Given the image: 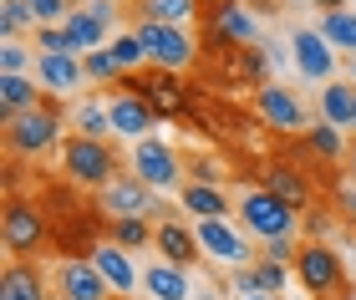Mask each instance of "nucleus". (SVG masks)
Masks as SVG:
<instances>
[{
  "instance_id": "37998d69",
  "label": "nucleus",
  "mask_w": 356,
  "mask_h": 300,
  "mask_svg": "<svg viewBox=\"0 0 356 300\" xmlns=\"http://www.w3.org/2000/svg\"><path fill=\"white\" fill-rule=\"evenodd\" d=\"M351 82H356V56H351Z\"/></svg>"
},
{
  "instance_id": "c9c22d12",
  "label": "nucleus",
  "mask_w": 356,
  "mask_h": 300,
  "mask_svg": "<svg viewBox=\"0 0 356 300\" xmlns=\"http://www.w3.org/2000/svg\"><path fill=\"white\" fill-rule=\"evenodd\" d=\"M82 10L92 15V21H102V26L112 31V21H118V10H122V6H112V0H87V6H82Z\"/></svg>"
},
{
  "instance_id": "cd10ccee",
  "label": "nucleus",
  "mask_w": 356,
  "mask_h": 300,
  "mask_svg": "<svg viewBox=\"0 0 356 300\" xmlns=\"http://www.w3.org/2000/svg\"><path fill=\"white\" fill-rule=\"evenodd\" d=\"M107 51H112V61H118V72H138L143 61H148V46L138 41V31H122V36H112Z\"/></svg>"
},
{
  "instance_id": "a19ab883",
  "label": "nucleus",
  "mask_w": 356,
  "mask_h": 300,
  "mask_svg": "<svg viewBox=\"0 0 356 300\" xmlns=\"http://www.w3.org/2000/svg\"><path fill=\"white\" fill-rule=\"evenodd\" d=\"M219 6H234V0H199V10L209 15V10H219Z\"/></svg>"
},
{
  "instance_id": "4c0bfd02",
  "label": "nucleus",
  "mask_w": 356,
  "mask_h": 300,
  "mask_svg": "<svg viewBox=\"0 0 356 300\" xmlns=\"http://www.w3.org/2000/svg\"><path fill=\"white\" fill-rule=\"evenodd\" d=\"M336 203H341V209H346V219H351V224H356V183L346 188V194L341 199H336Z\"/></svg>"
},
{
  "instance_id": "f3484780",
  "label": "nucleus",
  "mask_w": 356,
  "mask_h": 300,
  "mask_svg": "<svg viewBox=\"0 0 356 300\" xmlns=\"http://www.w3.org/2000/svg\"><path fill=\"white\" fill-rule=\"evenodd\" d=\"M36 82L51 97H72L87 82V67H82V56H36Z\"/></svg>"
},
{
  "instance_id": "dca6fc26",
  "label": "nucleus",
  "mask_w": 356,
  "mask_h": 300,
  "mask_svg": "<svg viewBox=\"0 0 356 300\" xmlns=\"http://www.w3.org/2000/svg\"><path fill=\"white\" fill-rule=\"evenodd\" d=\"M107 112H112V133H122V138H148V128L158 122V112L148 102L133 97V92H118V87L107 97Z\"/></svg>"
},
{
  "instance_id": "412c9836",
  "label": "nucleus",
  "mask_w": 356,
  "mask_h": 300,
  "mask_svg": "<svg viewBox=\"0 0 356 300\" xmlns=\"http://www.w3.org/2000/svg\"><path fill=\"white\" fill-rule=\"evenodd\" d=\"M46 92L36 87V76H0V107H6V117H21L31 107H41Z\"/></svg>"
},
{
  "instance_id": "7c9ffc66",
  "label": "nucleus",
  "mask_w": 356,
  "mask_h": 300,
  "mask_svg": "<svg viewBox=\"0 0 356 300\" xmlns=\"http://www.w3.org/2000/svg\"><path fill=\"white\" fill-rule=\"evenodd\" d=\"M26 10H31L36 26H67V15L76 6H72V0H26Z\"/></svg>"
},
{
  "instance_id": "6ab92c4d",
  "label": "nucleus",
  "mask_w": 356,
  "mask_h": 300,
  "mask_svg": "<svg viewBox=\"0 0 356 300\" xmlns=\"http://www.w3.org/2000/svg\"><path fill=\"white\" fill-rule=\"evenodd\" d=\"M321 117L331 128H356V82H326L321 87Z\"/></svg>"
},
{
  "instance_id": "f704fd0d",
  "label": "nucleus",
  "mask_w": 356,
  "mask_h": 300,
  "mask_svg": "<svg viewBox=\"0 0 356 300\" xmlns=\"http://www.w3.org/2000/svg\"><path fill=\"white\" fill-rule=\"evenodd\" d=\"M26 21H31V10H26V0H6L0 6V31H6V41H15L26 31Z\"/></svg>"
},
{
  "instance_id": "c756f323",
  "label": "nucleus",
  "mask_w": 356,
  "mask_h": 300,
  "mask_svg": "<svg viewBox=\"0 0 356 300\" xmlns=\"http://www.w3.org/2000/svg\"><path fill=\"white\" fill-rule=\"evenodd\" d=\"M193 10H199V0H143V21H168V26H178V21H188Z\"/></svg>"
},
{
  "instance_id": "7ed1b4c3",
  "label": "nucleus",
  "mask_w": 356,
  "mask_h": 300,
  "mask_svg": "<svg viewBox=\"0 0 356 300\" xmlns=\"http://www.w3.org/2000/svg\"><path fill=\"white\" fill-rule=\"evenodd\" d=\"M6 158H41L61 143V102L56 97H41V107H31L21 117H6Z\"/></svg>"
},
{
  "instance_id": "f03ea898",
  "label": "nucleus",
  "mask_w": 356,
  "mask_h": 300,
  "mask_svg": "<svg viewBox=\"0 0 356 300\" xmlns=\"http://www.w3.org/2000/svg\"><path fill=\"white\" fill-rule=\"evenodd\" d=\"M127 173V158L118 153V143L112 138H82V133H72L67 143H61V178L76 183V188H102L112 178H122Z\"/></svg>"
},
{
  "instance_id": "aec40b11",
  "label": "nucleus",
  "mask_w": 356,
  "mask_h": 300,
  "mask_svg": "<svg viewBox=\"0 0 356 300\" xmlns=\"http://www.w3.org/2000/svg\"><path fill=\"white\" fill-rule=\"evenodd\" d=\"M92 265L102 270V280H107L112 290H133V285H138V270H133V260H127L122 244H97Z\"/></svg>"
},
{
  "instance_id": "a878e982",
  "label": "nucleus",
  "mask_w": 356,
  "mask_h": 300,
  "mask_svg": "<svg viewBox=\"0 0 356 300\" xmlns=\"http://www.w3.org/2000/svg\"><path fill=\"white\" fill-rule=\"evenodd\" d=\"M209 21H214L219 36H229L234 46H254V21L239 6H219V10H209Z\"/></svg>"
},
{
  "instance_id": "393cba45",
  "label": "nucleus",
  "mask_w": 356,
  "mask_h": 300,
  "mask_svg": "<svg viewBox=\"0 0 356 300\" xmlns=\"http://www.w3.org/2000/svg\"><path fill=\"white\" fill-rule=\"evenodd\" d=\"M107 234H112V244H122V249H148L158 240V224L153 219H107Z\"/></svg>"
},
{
  "instance_id": "58836bf2",
  "label": "nucleus",
  "mask_w": 356,
  "mask_h": 300,
  "mask_svg": "<svg viewBox=\"0 0 356 300\" xmlns=\"http://www.w3.org/2000/svg\"><path fill=\"white\" fill-rule=\"evenodd\" d=\"M311 6H321V10L331 15V10H346V0H311Z\"/></svg>"
},
{
  "instance_id": "5701e85b",
  "label": "nucleus",
  "mask_w": 356,
  "mask_h": 300,
  "mask_svg": "<svg viewBox=\"0 0 356 300\" xmlns=\"http://www.w3.org/2000/svg\"><path fill=\"white\" fill-rule=\"evenodd\" d=\"M300 148L311 158H326V163H336V158H346V143H341V128H331L326 117H316L311 128L300 133Z\"/></svg>"
},
{
  "instance_id": "9d476101",
  "label": "nucleus",
  "mask_w": 356,
  "mask_h": 300,
  "mask_svg": "<svg viewBox=\"0 0 356 300\" xmlns=\"http://www.w3.org/2000/svg\"><path fill=\"white\" fill-rule=\"evenodd\" d=\"M254 112H260V122H270V128H280V133H305V107L290 87L265 82L254 92Z\"/></svg>"
},
{
  "instance_id": "4be33fe9",
  "label": "nucleus",
  "mask_w": 356,
  "mask_h": 300,
  "mask_svg": "<svg viewBox=\"0 0 356 300\" xmlns=\"http://www.w3.org/2000/svg\"><path fill=\"white\" fill-rule=\"evenodd\" d=\"M143 285L153 290V300H188V280H184V270L168 265V260H153L148 270H143Z\"/></svg>"
},
{
  "instance_id": "39448f33",
  "label": "nucleus",
  "mask_w": 356,
  "mask_h": 300,
  "mask_svg": "<svg viewBox=\"0 0 356 300\" xmlns=\"http://www.w3.org/2000/svg\"><path fill=\"white\" fill-rule=\"evenodd\" d=\"M239 224H245L250 234H260V240H296L300 229V214L285 209L280 199H270L265 188H250V194H239Z\"/></svg>"
},
{
  "instance_id": "20e7f679",
  "label": "nucleus",
  "mask_w": 356,
  "mask_h": 300,
  "mask_svg": "<svg viewBox=\"0 0 356 300\" xmlns=\"http://www.w3.org/2000/svg\"><path fill=\"white\" fill-rule=\"evenodd\" d=\"M296 280L311 300H351V280H346V265L331 244L321 240H305L300 255H296Z\"/></svg>"
},
{
  "instance_id": "a211bd4d",
  "label": "nucleus",
  "mask_w": 356,
  "mask_h": 300,
  "mask_svg": "<svg viewBox=\"0 0 356 300\" xmlns=\"http://www.w3.org/2000/svg\"><path fill=\"white\" fill-rule=\"evenodd\" d=\"M178 209L193 214V219H224L229 214V199H224V188H214V183H184L178 188Z\"/></svg>"
},
{
  "instance_id": "473e14b6",
  "label": "nucleus",
  "mask_w": 356,
  "mask_h": 300,
  "mask_svg": "<svg viewBox=\"0 0 356 300\" xmlns=\"http://www.w3.org/2000/svg\"><path fill=\"white\" fill-rule=\"evenodd\" d=\"M82 67H87V76H92V82H112V87H118V76H122L107 46H102V51H87V56H82Z\"/></svg>"
},
{
  "instance_id": "ddd939ff",
  "label": "nucleus",
  "mask_w": 356,
  "mask_h": 300,
  "mask_svg": "<svg viewBox=\"0 0 356 300\" xmlns=\"http://www.w3.org/2000/svg\"><path fill=\"white\" fill-rule=\"evenodd\" d=\"M290 46H296V67L305 82H336V46L321 31H296Z\"/></svg>"
},
{
  "instance_id": "6e6552de",
  "label": "nucleus",
  "mask_w": 356,
  "mask_h": 300,
  "mask_svg": "<svg viewBox=\"0 0 356 300\" xmlns=\"http://www.w3.org/2000/svg\"><path fill=\"white\" fill-rule=\"evenodd\" d=\"M97 209L107 219H153L158 214V194L138 178V173H122V178H112L102 188V203H97Z\"/></svg>"
},
{
  "instance_id": "0eeeda50",
  "label": "nucleus",
  "mask_w": 356,
  "mask_h": 300,
  "mask_svg": "<svg viewBox=\"0 0 356 300\" xmlns=\"http://www.w3.org/2000/svg\"><path fill=\"white\" fill-rule=\"evenodd\" d=\"M133 173L153 188V194H163V188H184V158H178L168 143H158V138H138Z\"/></svg>"
},
{
  "instance_id": "bb28decb",
  "label": "nucleus",
  "mask_w": 356,
  "mask_h": 300,
  "mask_svg": "<svg viewBox=\"0 0 356 300\" xmlns=\"http://www.w3.org/2000/svg\"><path fill=\"white\" fill-rule=\"evenodd\" d=\"M321 36L356 56V10H331V15H321Z\"/></svg>"
},
{
  "instance_id": "49530a36",
  "label": "nucleus",
  "mask_w": 356,
  "mask_h": 300,
  "mask_svg": "<svg viewBox=\"0 0 356 300\" xmlns=\"http://www.w3.org/2000/svg\"><path fill=\"white\" fill-rule=\"evenodd\" d=\"M351 10H356V0H351Z\"/></svg>"
},
{
  "instance_id": "2f4dec72",
  "label": "nucleus",
  "mask_w": 356,
  "mask_h": 300,
  "mask_svg": "<svg viewBox=\"0 0 356 300\" xmlns=\"http://www.w3.org/2000/svg\"><path fill=\"white\" fill-rule=\"evenodd\" d=\"M31 67H36V56H31L21 41H6V46H0V76H26Z\"/></svg>"
},
{
  "instance_id": "1a4fd4ad",
  "label": "nucleus",
  "mask_w": 356,
  "mask_h": 300,
  "mask_svg": "<svg viewBox=\"0 0 356 300\" xmlns=\"http://www.w3.org/2000/svg\"><path fill=\"white\" fill-rule=\"evenodd\" d=\"M193 234H199L204 255L219 260V265H229V270H245V265H254V255H260V249H250V240L229 224V219H199Z\"/></svg>"
},
{
  "instance_id": "72a5a7b5",
  "label": "nucleus",
  "mask_w": 356,
  "mask_h": 300,
  "mask_svg": "<svg viewBox=\"0 0 356 300\" xmlns=\"http://www.w3.org/2000/svg\"><path fill=\"white\" fill-rule=\"evenodd\" d=\"M254 280H260V295H280L285 290V265L254 255Z\"/></svg>"
},
{
  "instance_id": "f8f14e48",
  "label": "nucleus",
  "mask_w": 356,
  "mask_h": 300,
  "mask_svg": "<svg viewBox=\"0 0 356 300\" xmlns=\"http://www.w3.org/2000/svg\"><path fill=\"white\" fill-rule=\"evenodd\" d=\"M260 188L270 199H280L285 209H296V214L311 209V178H305L296 163H265L260 168Z\"/></svg>"
},
{
  "instance_id": "f257e3e1",
  "label": "nucleus",
  "mask_w": 356,
  "mask_h": 300,
  "mask_svg": "<svg viewBox=\"0 0 356 300\" xmlns=\"http://www.w3.org/2000/svg\"><path fill=\"white\" fill-rule=\"evenodd\" d=\"M0 240L10 260H41L51 255V214L41 199H21V188H6V214H0Z\"/></svg>"
},
{
  "instance_id": "2eb2a0df",
  "label": "nucleus",
  "mask_w": 356,
  "mask_h": 300,
  "mask_svg": "<svg viewBox=\"0 0 356 300\" xmlns=\"http://www.w3.org/2000/svg\"><path fill=\"white\" fill-rule=\"evenodd\" d=\"M0 300H51L41 260H6V270H0Z\"/></svg>"
},
{
  "instance_id": "e433bc0d",
  "label": "nucleus",
  "mask_w": 356,
  "mask_h": 300,
  "mask_svg": "<svg viewBox=\"0 0 356 300\" xmlns=\"http://www.w3.org/2000/svg\"><path fill=\"white\" fill-rule=\"evenodd\" d=\"M234 295H239V300L260 295V280H254V265H245V270H234Z\"/></svg>"
},
{
  "instance_id": "c03bdc74",
  "label": "nucleus",
  "mask_w": 356,
  "mask_h": 300,
  "mask_svg": "<svg viewBox=\"0 0 356 300\" xmlns=\"http://www.w3.org/2000/svg\"><path fill=\"white\" fill-rule=\"evenodd\" d=\"M107 300H133V295H107Z\"/></svg>"
},
{
  "instance_id": "79ce46f5",
  "label": "nucleus",
  "mask_w": 356,
  "mask_h": 300,
  "mask_svg": "<svg viewBox=\"0 0 356 300\" xmlns=\"http://www.w3.org/2000/svg\"><path fill=\"white\" fill-rule=\"evenodd\" d=\"M250 300H280V295H250Z\"/></svg>"
},
{
  "instance_id": "a18cd8bd",
  "label": "nucleus",
  "mask_w": 356,
  "mask_h": 300,
  "mask_svg": "<svg viewBox=\"0 0 356 300\" xmlns=\"http://www.w3.org/2000/svg\"><path fill=\"white\" fill-rule=\"evenodd\" d=\"M72 6H76V10H82V0H72Z\"/></svg>"
},
{
  "instance_id": "9b49d317",
  "label": "nucleus",
  "mask_w": 356,
  "mask_h": 300,
  "mask_svg": "<svg viewBox=\"0 0 356 300\" xmlns=\"http://www.w3.org/2000/svg\"><path fill=\"white\" fill-rule=\"evenodd\" d=\"M112 285L92 260H61L56 265V300H107Z\"/></svg>"
},
{
  "instance_id": "b1692460",
  "label": "nucleus",
  "mask_w": 356,
  "mask_h": 300,
  "mask_svg": "<svg viewBox=\"0 0 356 300\" xmlns=\"http://www.w3.org/2000/svg\"><path fill=\"white\" fill-rule=\"evenodd\" d=\"M67 36H72V46H76V56H87V51H102V46H107V26L92 21L87 10H72V15H67Z\"/></svg>"
},
{
  "instance_id": "4468645a",
  "label": "nucleus",
  "mask_w": 356,
  "mask_h": 300,
  "mask_svg": "<svg viewBox=\"0 0 356 300\" xmlns=\"http://www.w3.org/2000/svg\"><path fill=\"white\" fill-rule=\"evenodd\" d=\"M153 249H158V260L178 265V270H193V265L204 260L199 234H193V229L184 224V219H163V224H158V240H153Z\"/></svg>"
},
{
  "instance_id": "ea45409f",
  "label": "nucleus",
  "mask_w": 356,
  "mask_h": 300,
  "mask_svg": "<svg viewBox=\"0 0 356 300\" xmlns=\"http://www.w3.org/2000/svg\"><path fill=\"white\" fill-rule=\"evenodd\" d=\"M341 163H346V173H351V183H356V143L346 148V158H341Z\"/></svg>"
},
{
  "instance_id": "423d86ee",
  "label": "nucleus",
  "mask_w": 356,
  "mask_h": 300,
  "mask_svg": "<svg viewBox=\"0 0 356 300\" xmlns=\"http://www.w3.org/2000/svg\"><path fill=\"white\" fill-rule=\"evenodd\" d=\"M138 41L148 46V61L163 72H184L193 67V56H199V46L184 26H168V21H138Z\"/></svg>"
},
{
  "instance_id": "c85d7f7f",
  "label": "nucleus",
  "mask_w": 356,
  "mask_h": 300,
  "mask_svg": "<svg viewBox=\"0 0 356 300\" xmlns=\"http://www.w3.org/2000/svg\"><path fill=\"white\" fill-rule=\"evenodd\" d=\"M76 133H82V138H107L112 133L107 102H76Z\"/></svg>"
}]
</instances>
